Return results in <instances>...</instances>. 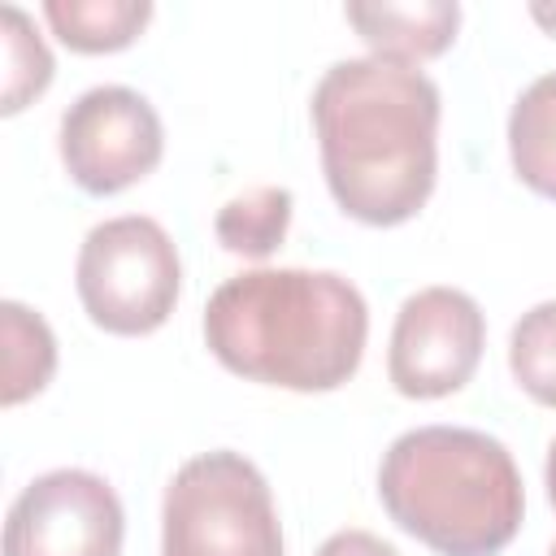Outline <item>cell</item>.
<instances>
[{"mask_svg": "<svg viewBox=\"0 0 556 556\" xmlns=\"http://www.w3.org/2000/svg\"><path fill=\"white\" fill-rule=\"evenodd\" d=\"M317 556H400V552L369 530H339L317 547Z\"/></svg>", "mask_w": 556, "mask_h": 556, "instance_id": "cell-16", "label": "cell"}, {"mask_svg": "<svg viewBox=\"0 0 556 556\" xmlns=\"http://www.w3.org/2000/svg\"><path fill=\"white\" fill-rule=\"evenodd\" d=\"M0 39H4V87H0V113L13 117L22 113L35 96L48 91L52 83V52L43 43V35L35 30V22L17 9L4 4L0 9Z\"/></svg>", "mask_w": 556, "mask_h": 556, "instance_id": "cell-14", "label": "cell"}, {"mask_svg": "<svg viewBox=\"0 0 556 556\" xmlns=\"http://www.w3.org/2000/svg\"><path fill=\"white\" fill-rule=\"evenodd\" d=\"M48 26L74 52H122L152 22L148 0H48Z\"/></svg>", "mask_w": 556, "mask_h": 556, "instance_id": "cell-11", "label": "cell"}, {"mask_svg": "<svg viewBox=\"0 0 556 556\" xmlns=\"http://www.w3.org/2000/svg\"><path fill=\"white\" fill-rule=\"evenodd\" d=\"M165 130L135 87H91L61 113V161L91 195H117L161 165Z\"/></svg>", "mask_w": 556, "mask_h": 556, "instance_id": "cell-6", "label": "cell"}, {"mask_svg": "<svg viewBox=\"0 0 556 556\" xmlns=\"http://www.w3.org/2000/svg\"><path fill=\"white\" fill-rule=\"evenodd\" d=\"M287 226H291V191L287 187H252V191L226 200L222 213L213 217L217 243L248 261L274 256L287 239Z\"/></svg>", "mask_w": 556, "mask_h": 556, "instance_id": "cell-13", "label": "cell"}, {"mask_svg": "<svg viewBox=\"0 0 556 556\" xmlns=\"http://www.w3.org/2000/svg\"><path fill=\"white\" fill-rule=\"evenodd\" d=\"M482 343L486 317L469 291L421 287L395 313L387 378L408 400H443L473 378Z\"/></svg>", "mask_w": 556, "mask_h": 556, "instance_id": "cell-7", "label": "cell"}, {"mask_svg": "<svg viewBox=\"0 0 556 556\" xmlns=\"http://www.w3.org/2000/svg\"><path fill=\"white\" fill-rule=\"evenodd\" d=\"M321 174L334 204L365 226L417 217L439 174V87L387 56L334 61L313 87Z\"/></svg>", "mask_w": 556, "mask_h": 556, "instance_id": "cell-1", "label": "cell"}, {"mask_svg": "<svg viewBox=\"0 0 556 556\" xmlns=\"http://www.w3.org/2000/svg\"><path fill=\"white\" fill-rule=\"evenodd\" d=\"M365 295L334 269H248L204 304V343L239 378L334 391L365 356Z\"/></svg>", "mask_w": 556, "mask_h": 556, "instance_id": "cell-2", "label": "cell"}, {"mask_svg": "<svg viewBox=\"0 0 556 556\" xmlns=\"http://www.w3.org/2000/svg\"><path fill=\"white\" fill-rule=\"evenodd\" d=\"M547 500L556 504V443L547 447Z\"/></svg>", "mask_w": 556, "mask_h": 556, "instance_id": "cell-18", "label": "cell"}, {"mask_svg": "<svg viewBox=\"0 0 556 556\" xmlns=\"http://www.w3.org/2000/svg\"><path fill=\"white\" fill-rule=\"evenodd\" d=\"M508 156L530 191L556 200V70L517 96L508 113Z\"/></svg>", "mask_w": 556, "mask_h": 556, "instance_id": "cell-10", "label": "cell"}, {"mask_svg": "<svg viewBox=\"0 0 556 556\" xmlns=\"http://www.w3.org/2000/svg\"><path fill=\"white\" fill-rule=\"evenodd\" d=\"M122 534V500L100 473L52 469L9 504L4 556H117Z\"/></svg>", "mask_w": 556, "mask_h": 556, "instance_id": "cell-8", "label": "cell"}, {"mask_svg": "<svg viewBox=\"0 0 556 556\" xmlns=\"http://www.w3.org/2000/svg\"><path fill=\"white\" fill-rule=\"evenodd\" d=\"M0 326H4V382H0V404L13 408L30 395H39L52 374H56V339H52V326L17 304V300H4L0 304Z\"/></svg>", "mask_w": 556, "mask_h": 556, "instance_id": "cell-12", "label": "cell"}, {"mask_svg": "<svg viewBox=\"0 0 556 556\" xmlns=\"http://www.w3.org/2000/svg\"><path fill=\"white\" fill-rule=\"evenodd\" d=\"M547 556H556V543H552V552H547Z\"/></svg>", "mask_w": 556, "mask_h": 556, "instance_id": "cell-19", "label": "cell"}, {"mask_svg": "<svg viewBox=\"0 0 556 556\" xmlns=\"http://www.w3.org/2000/svg\"><path fill=\"white\" fill-rule=\"evenodd\" d=\"M530 17H534L552 39H556V4H530Z\"/></svg>", "mask_w": 556, "mask_h": 556, "instance_id": "cell-17", "label": "cell"}, {"mask_svg": "<svg viewBox=\"0 0 556 556\" xmlns=\"http://www.w3.org/2000/svg\"><path fill=\"white\" fill-rule=\"evenodd\" d=\"M343 17L374 48V56L417 65L452 48L460 26V4L456 0H417V4L374 0V4H348Z\"/></svg>", "mask_w": 556, "mask_h": 556, "instance_id": "cell-9", "label": "cell"}, {"mask_svg": "<svg viewBox=\"0 0 556 556\" xmlns=\"http://www.w3.org/2000/svg\"><path fill=\"white\" fill-rule=\"evenodd\" d=\"M387 517L439 556H495L526 513L513 452L469 426L404 430L378 465Z\"/></svg>", "mask_w": 556, "mask_h": 556, "instance_id": "cell-3", "label": "cell"}, {"mask_svg": "<svg viewBox=\"0 0 556 556\" xmlns=\"http://www.w3.org/2000/svg\"><path fill=\"white\" fill-rule=\"evenodd\" d=\"M508 369L530 400L556 408V300L521 313L508 334Z\"/></svg>", "mask_w": 556, "mask_h": 556, "instance_id": "cell-15", "label": "cell"}, {"mask_svg": "<svg viewBox=\"0 0 556 556\" xmlns=\"http://www.w3.org/2000/svg\"><path fill=\"white\" fill-rule=\"evenodd\" d=\"M161 556H282L265 473L230 447L182 460L161 504Z\"/></svg>", "mask_w": 556, "mask_h": 556, "instance_id": "cell-4", "label": "cell"}, {"mask_svg": "<svg viewBox=\"0 0 556 556\" xmlns=\"http://www.w3.org/2000/svg\"><path fill=\"white\" fill-rule=\"evenodd\" d=\"M83 313L109 334H152L169 321L182 287L178 248L156 217L126 213L87 230L74 265Z\"/></svg>", "mask_w": 556, "mask_h": 556, "instance_id": "cell-5", "label": "cell"}]
</instances>
